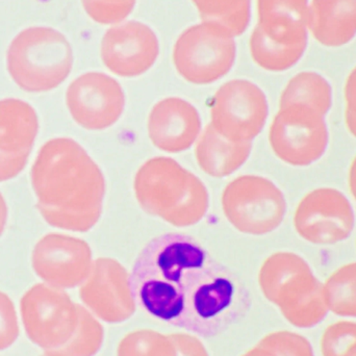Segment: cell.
Listing matches in <instances>:
<instances>
[{
	"instance_id": "obj_1",
	"label": "cell",
	"mask_w": 356,
	"mask_h": 356,
	"mask_svg": "<svg viewBox=\"0 0 356 356\" xmlns=\"http://www.w3.org/2000/svg\"><path fill=\"white\" fill-rule=\"evenodd\" d=\"M129 280L136 305L202 338L219 336L250 309L244 282L188 234L152 238L136 259Z\"/></svg>"
},
{
	"instance_id": "obj_2",
	"label": "cell",
	"mask_w": 356,
	"mask_h": 356,
	"mask_svg": "<svg viewBox=\"0 0 356 356\" xmlns=\"http://www.w3.org/2000/svg\"><path fill=\"white\" fill-rule=\"evenodd\" d=\"M37 207L46 223L73 232H87L99 221L106 181L85 148L70 138L46 142L31 171Z\"/></svg>"
},
{
	"instance_id": "obj_3",
	"label": "cell",
	"mask_w": 356,
	"mask_h": 356,
	"mask_svg": "<svg viewBox=\"0 0 356 356\" xmlns=\"http://www.w3.org/2000/svg\"><path fill=\"white\" fill-rule=\"evenodd\" d=\"M135 193L146 213L177 227L195 225L209 209V193L203 182L165 156L152 159L139 169Z\"/></svg>"
},
{
	"instance_id": "obj_4",
	"label": "cell",
	"mask_w": 356,
	"mask_h": 356,
	"mask_svg": "<svg viewBox=\"0 0 356 356\" xmlns=\"http://www.w3.org/2000/svg\"><path fill=\"white\" fill-rule=\"evenodd\" d=\"M259 280L266 298L295 327H315L330 313L324 284L296 253L277 252L268 257Z\"/></svg>"
},
{
	"instance_id": "obj_5",
	"label": "cell",
	"mask_w": 356,
	"mask_h": 356,
	"mask_svg": "<svg viewBox=\"0 0 356 356\" xmlns=\"http://www.w3.org/2000/svg\"><path fill=\"white\" fill-rule=\"evenodd\" d=\"M73 67V50L60 31L47 26L29 27L10 42L6 68L23 91L43 93L62 85Z\"/></svg>"
},
{
	"instance_id": "obj_6",
	"label": "cell",
	"mask_w": 356,
	"mask_h": 356,
	"mask_svg": "<svg viewBox=\"0 0 356 356\" xmlns=\"http://www.w3.org/2000/svg\"><path fill=\"white\" fill-rule=\"evenodd\" d=\"M236 58L234 35L219 23L202 21L186 29L173 48L178 74L194 85H209L225 76Z\"/></svg>"
},
{
	"instance_id": "obj_7",
	"label": "cell",
	"mask_w": 356,
	"mask_h": 356,
	"mask_svg": "<svg viewBox=\"0 0 356 356\" xmlns=\"http://www.w3.org/2000/svg\"><path fill=\"white\" fill-rule=\"evenodd\" d=\"M222 207L234 227L251 236L274 232L286 213L284 193L271 180L255 175L232 180L224 190Z\"/></svg>"
},
{
	"instance_id": "obj_8",
	"label": "cell",
	"mask_w": 356,
	"mask_h": 356,
	"mask_svg": "<svg viewBox=\"0 0 356 356\" xmlns=\"http://www.w3.org/2000/svg\"><path fill=\"white\" fill-rule=\"evenodd\" d=\"M20 314L26 336L44 351L66 344L79 324V305L64 290L44 282L25 292Z\"/></svg>"
},
{
	"instance_id": "obj_9",
	"label": "cell",
	"mask_w": 356,
	"mask_h": 356,
	"mask_svg": "<svg viewBox=\"0 0 356 356\" xmlns=\"http://www.w3.org/2000/svg\"><path fill=\"white\" fill-rule=\"evenodd\" d=\"M270 144L278 159L286 164L305 167L319 161L327 149V125L323 115L302 106L282 108L272 122Z\"/></svg>"
},
{
	"instance_id": "obj_10",
	"label": "cell",
	"mask_w": 356,
	"mask_h": 356,
	"mask_svg": "<svg viewBox=\"0 0 356 356\" xmlns=\"http://www.w3.org/2000/svg\"><path fill=\"white\" fill-rule=\"evenodd\" d=\"M268 114L267 97L261 88L246 79H234L216 93L211 124L230 141L251 142L263 131Z\"/></svg>"
},
{
	"instance_id": "obj_11",
	"label": "cell",
	"mask_w": 356,
	"mask_h": 356,
	"mask_svg": "<svg viewBox=\"0 0 356 356\" xmlns=\"http://www.w3.org/2000/svg\"><path fill=\"white\" fill-rule=\"evenodd\" d=\"M355 222L350 201L332 188L309 193L299 203L294 217L299 236L316 245H332L346 240L353 232Z\"/></svg>"
},
{
	"instance_id": "obj_12",
	"label": "cell",
	"mask_w": 356,
	"mask_h": 356,
	"mask_svg": "<svg viewBox=\"0 0 356 356\" xmlns=\"http://www.w3.org/2000/svg\"><path fill=\"white\" fill-rule=\"evenodd\" d=\"M66 104L79 127L102 131L113 127L122 116L125 95L120 83L110 75L88 72L70 83Z\"/></svg>"
},
{
	"instance_id": "obj_13",
	"label": "cell",
	"mask_w": 356,
	"mask_h": 356,
	"mask_svg": "<svg viewBox=\"0 0 356 356\" xmlns=\"http://www.w3.org/2000/svg\"><path fill=\"white\" fill-rule=\"evenodd\" d=\"M92 250L87 242L63 234H48L38 241L31 266L44 284L67 290L81 286L89 276Z\"/></svg>"
},
{
	"instance_id": "obj_14",
	"label": "cell",
	"mask_w": 356,
	"mask_h": 356,
	"mask_svg": "<svg viewBox=\"0 0 356 356\" xmlns=\"http://www.w3.org/2000/svg\"><path fill=\"white\" fill-rule=\"evenodd\" d=\"M79 295L86 307L108 323L127 321L137 307L127 270L108 257L94 261Z\"/></svg>"
},
{
	"instance_id": "obj_15",
	"label": "cell",
	"mask_w": 356,
	"mask_h": 356,
	"mask_svg": "<svg viewBox=\"0 0 356 356\" xmlns=\"http://www.w3.org/2000/svg\"><path fill=\"white\" fill-rule=\"evenodd\" d=\"M160 43L156 33L139 21L119 23L106 31L100 46L104 66L121 77L147 72L158 60Z\"/></svg>"
},
{
	"instance_id": "obj_16",
	"label": "cell",
	"mask_w": 356,
	"mask_h": 356,
	"mask_svg": "<svg viewBox=\"0 0 356 356\" xmlns=\"http://www.w3.org/2000/svg\"><path fill=\"white\" fill-rule=\"evenodd\" d=\"M39 133L35 108L24 100H0V182L18 177L29 162Z\"/></svg>"
},
{
	"instance_id": "obj_17",
	"label": "cell",
	"mask_w": 356,
	"mask_h": 356,
	"mask_svg": "<svg viewBox=\"0 0 356 356\" xmlns=\"http://www.w3.org/2000/svg\"><path fill=\"white\" fill-rule=\"evenodd\" d=\"M200 131L199 113L181 98L163 99L150 112L148 134L152 144L163 152L177 154L188 149Z\"/></svg>"
},
{
	"instance_id": "obj_18",
	"label": "cell",
	"mask_w": 356,
	"mask_h": 356,
	"mask_svg": "<svg viewBox=\"0 0 356 356\" xmlns=\"http://www.w3.org/2000/svg\"><path fill=\"white\" fill-rule=\"evenodd\" d=\"M309 0H257V27L277 43H305L309 40Z\"/></svg>"
},
{
	"instance_id": "obj_19",
	"label": "cell",
	"mask_w": 356,
	"mask_h": 356,
	"mask_svg": "<svg viewBox=\"0 0 356 356\" xmlns=\"http://www.w3.org/2000/svg\"><path fill=\"white\" fill-rule=\"evenodd\" d=\"M307 27L326 47L346 45L356 35V0H312Z\"/></svg>"
},
{
	"instance_id": "obj_20",
	"label": "cell",
	"mask_w": 356,
	"mask_h": 356,
	"mask_svg": "<svg viewBox=\"0 0 356 356\" xmlns=\"http://www.w3.org/2000/svg\"><path fill=\"white\" fill-rule=\"evenodd\" d=\"M251 149V142L230 141L209 124L197 144L196 159L207 175L221 178L241 168L250 156Z\"/></svg>"
},
{
	"instance_id": "obj_21",
	"label": "cell",
	"mask_w": 356,
	"mask_h": 356,
	"mask_svg": "<svg viewBox=\"0 0 356 356\" xmlns=\"http://www.w3.org/2000/svg\"><path fill=\"white\" fill-rule=\"evenodd\" d=\"M292 104L309 106L325 116L332 106V86L319 73H298L289 81L280 97V108Z\"/></svg>"
},
{
	"instance_id": "obj_22",
	"label": "cell",
	"mask_w": 356,
	"mask_h": 356,
	"mask_svg": "<svg viewBox=\"0 0 356 356\" xmlns=\"http://www.w3.org/2000/svg\"><path fill=\"white\" fill-rule=\"evenodd\" d=\"M307 47V42L288 45L271 41L257 26L250 37L253 60L261 68L271 72H282L293 68L301 60Z\"/></svg>"
},
{
	"instance_id": "obj_23",
	"label": "cell",
	"mask_w": 356,
	"mask_h": 356,
	"mask_svg": "<svg viewBox=\"0 0 356 356\" xmlns=\"http://www.w3.org/2000/svg\"><path fill=\"white\" fill-rule=\"evenodd\" d=\"M202 21L227 27L234 37L245 33L251 16L250 0H192Z\"/></svg>"
},
{
	"instance_id": "obj_24",
	"label": "cell",
	"mask_w": 356,
	"mask_h": 356,
	"mask_svg": "<svg viewBox=\"0 0 356 356\" xmlns=\"http://www.w3.org/2000/svg\"><path fill=\"white\" fill-rule=\"evenodd\" d=\"M79 324L68 342L60 348L45 351L48 356H94L104 343V328L93 314L79 305Z\"/></svg>"
},
{
	"instance_id": "obj_25",
	"label": "cell",
	"mask_w": 356,
	"mask_h": 356,
	"mask_svg": "<svg viewBox=\"0 0 356 356\" xmlns=\"http://www.w3.org/2000/svg\"><path fill=\"white\" fill-rule=\"evenodd\" d=\"M324 294L330 312L356 318V263L337 270L324 284Z\"/></svg>"
},
{
	"instance_id": "obj_26",
	"label": "cell",
	"mask_w": 356,
	"mask_h": 356,
	"mask_svg": "<svg viewBox=\"0 0 356 356\" xmlns=\"http://www.w3.org/2000/svg\"><path fill=\"white\" fill-rule=\"evenodd\" d=\"M118 356H177L170 336L154 330H138L127 334L119 344Z\"/></svg>"
},
{
	"instance_id": "obj_27",
	"label": "cell",
	"mask_w": 356,
	"mask_h": 356,
	"mask_svg": "<svg viewBox=\"0 0 356 356\" xmlns=\"http://www.w3.org/2000/svg\"><path fill=\"white\" fill-rule=\"evenodd\" d=\"M322 356H356V322L328 326L321 339Z\"/></svg>"
},
{
	"instance_id": "obj_28",
	"label": "cell",
	"mask_w": 356,
	"mask_h": 356,
	"mask_svg": "<svg viewBox=\"0 0 356 356\" xmlns=\"http://www.w3.org/2000/svg\"><path fill=\"white\" fill-rule=\"evenodd\" d=\"M137 0H81L88 16L99 23L111 25L122 23L136 6Z\"/></svg>"
},
{
	"instance_id": "obj_29",
	"label": "cell",
	"mask_w": 356,
	"mask_h": 356,
	"mask_svg": "<svg viewBox=\"0 0 356 356\" xmlns=\"http://www.w3.org/2000/svg\"><path fill=\"white\" fill-rule=\"evenodd\" d=\"M257 346L268 349L276 356H315L309 341L292 332H272Z\"/></svg>"
},
{
	"instance_id": "obj_30",
	"label": "cell",
	"mask_w": 356,
	"mask_h": 356,
	"mask_svg": "<svg viewBox=\"0 0 356 356\" xmlns=\"http://www.w3.org/2000/svg\"><path fill=\"white\" fill-rule=\"evenodd\" d=\"M18 315L10 296L0 291V351L12 347L19 338Z\"/></svg>"
},
{
	"instance_id": "obj_31",
	"label": "cell",
	"mask_w": 356,
	"mask_h": 356,
	"mask_svg": "<svg viewBox=\"0 0 356 356\" xmlns=\"http://www.w3.org/2000/svg\"><path fill=\"white\" fill-rule=\"evenodd\" d=\"M346 100V124L349 131L356 138V67L351 71L345 85Z\"/></svg>"
},
{
	"instance_id": "obj_32",
	"label": "cell",
	"mask_w": 356,
	"mask_h": 356,
	"mask_svg": "<svg viewBox=\"0 0 356 356\" xmlns=\"http://www.w3.org/2000/svg\"><path fill=\"white\" fill-rule=\"evenodd\" d=\"M177 356H209L198 339L188 334H171Z\"/></svg>"
},
{
	"instance_id": "obj_33",
	"label": "cell",
	"mask_w": 356,
	"mask_h": 356,
	"mask_svg": "<svg viewBox=\"0 0 356 356\" xmlns=\"http://www.w3.org/2000/svg\"><path fill=\"white\" fill-rule=\"evenodd\" d=\"M8 207L6 204V199L3 195L0 192V236L3 234L6 229V223H8Z\"/></svg>"
},
{
	"instance_id": "obj_34",
	"label": "cell",
	"mask_w": 356,
	"mask_h": 356,
	"mask_svg": "<svg viewBox=\"0 0 356 356\" xmlns=\"http://www.w3.org/2000/svg\"><path fill=\"white\" fill-rule=\"evenodd\" d=\"M349 186H350L351 194L356 200V158L349 170Z\"/></svg>"
},
{
	"instance_id": "obj_35",
	"label": "cell",
	"mask_w": 356,
	"mask_h": 356,
	"mask_svg": "<svg viewBox=\"0 0 356 356\" xmlns=\"http://www.w3.org/2000/svg\"><path fill=\"white\" fill-rule=\"evenodd\" d=\"M243 356H276L271 351L268 349L263 348V347L257 346V348L251 349L250 351Z\"/></svg>"
},
{
	"instance_id": "obj_36",
	"label": "cell",
	"mask_w": 356,
	"mask_h": 356,
	"mask_svg": "<svg viewBox=\"0 0 356 356\" xmlns=\"http://www.w3.org/2000/svg\"><path fill=\"white\" fill-rule=\"evenodd\" d=\"M41 356H48L47 355H45V353H44L43 355H41Z\"/></svg>"
}]
</instances>
